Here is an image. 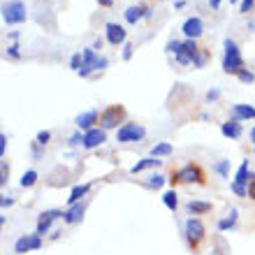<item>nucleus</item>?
I'll return each instance as SVG.
<instances>
[{
	"mask_svg": "<svg viewBox=\"0 0 255 255\" xmlns=\"http://www.w3.org/2000/svg\"><path fill=\"white\" fill-rule=\"evenodd\" d=\"M209 5H211V9H218V7H221V0H209Z\"/></svg>",
	"mask_w": 255,
	"mask_h": 255,
	"instance_id": "42",
	"label": "nucleus"
},
{
	"mask_svg": "<svg viewBox=\"0 0 255 255\" xmlns=\"http://www.w3.org/2000/svg\"><path fill=\"white\" fill-rule=\"evenodd\" d=\"M218 95H221V91H216L214 88V91H209L207 93V100H218Z\"/></svg>",
	"mask_w": 255,
	"mask_h": 255,
	"instance_id": "38",
	"label": "nucleus"
},
{
	"mask_svg": "<svg viewBox=\"0 0 255 255\" xmlns=\"http://www.w3.org/2000/svg\"><path fill=\"white\" fill-rule=\"evenodd\" d=\"M183 49H186L190 56H197V54H200V51H197V42H195V40H186V42H183Z\"/></svg>",
	"mask_w": 255,
	"mask_h": 255,
	"instance_id": "29",
	"label": "nucleus"
},
{
	"mask_svg": "<svg viewBox=\"0 0 255 255\" xmlns=\"http://www.w3.org/2000/svg\"><path fill=\"white\" fill-rule=\"evenodd\" d=\"M249 137H251V141H253V146H255V128H253V130H251V134H249Z\"/></svg>",
	"mask_w": 255,
	"mask_h": 255,
	"instance_id": "46",
	"label": "nucleus"
},
{
	"mask_svg": "<svg viewBox=\"0 0 255 255\" xmlns=\"http://www.w3.org/2000/svg\"><path fill=\"white\" fill-rule=\"evenodd\" d=\"M172 183H204V172L200 169V165H186L174 172Z\"/></svg>",
	"mask_w": 255,
	"mask_h": 255,
	"instance_id": "5",
	"label": "nucleus"
},
{
	"mask_svg": "<svg viewBox=\"0 0 255 255\" xmlns=\"http://www.w3.org/2000/svg\"><path fill=\"white\" fill-rule=\"evenodd\" d=\"M167 51L169 54H174V56H179L183 51V42H179V40H169L167 42Z\"/></svg>",
	"mask_w": 255,
	"mask_h": 255,
	"instance_id": "27",
	"label": "nucleus"
},
{
	"mask_svg": "<svg viewBox=\"0 0 255 255\" xmlns=\"http://www.w3.org/2000/svg\"><path fill=\"white\" fill-rule=\"evenodd\" d=\"M98 2H100L102 7H109V5H112V2H114V0H98Z\"/></svg>",
	"mask_w": 255,
	"mask_h": 255,
	"instance_id": "44",
	"label": "nucleus"
},
{
	"mask_svg": "<svg viewBox=\"0 0 255 255\" xmlns=\"http://www.w3.org/2000/svg\"><path fill=\"white\" fill-rule=\"evenodd\" d=\"M237 77H239V81H244V84H251V81L255 79L253 72H249V70H242V72L237 74Z\"/></svg>",
	"mask_w": 255,
	"mask_h": 255,
	"instance_id": "30",
	"label": "nucleus"
},
{
	"mask_svg": "<svg viewBox=\"0 0 255 255\" xmlns=\"http://www.w3.org/2000/svg\"><path fill=\"white\" fill-rule=\"evenodd\" d=\"M88 193V183H81V186H74L72 193H70V197H67V202L70 204H77V202H81V197Z\"/></svg>",
	"mask_w": 255,
	"mask_h": 255,
	"instance_id": "20",
	"label": "nucleus"
},
{
	"mask_svg": "<svg viewBox=\"0 0 255 255\" xmlns=\"http://www.w3.org/2000/svg\"><path fill=\"white\" fill-rule=\"evenodd\" d=\"M162 202H165V207L172 209V211H176V207H179V197H176L174 190H167V193L162 195Z\"/></svg>",
	"mask_w": 255,
	"mask_h": 255,
	"instance_id": "22",
	"label": "nucleus"
},
{
	"mask_svg": "<svg viewBox=\"0 0 255 255\" xmlns=\"http://www.w3.org/2000/svg\"><path fill=\"white\" fill-rule=\"evenodd\" d=\"M253 2H255V0H244V2H242V7H239V12H244V14H246V12H249V9H251V7H253Z\"/></svg>",
	"mask_w": 255,
	"mask_h": 255,
	"instance_id": "36",
	"label": "nucleus"
},
{
	"mask_svg": "<svg viewBox=\"0 0 255 255\" xmlns=\"http://www.w3.org/2000/svg\"><path fill=\"white\" fill-rule=\"evenodd\" d=\"M146 137V130L139 123H123L119 130H116V141L128 144V141H141Z\"/></svg>",
	"mask_w": 255,
	"mask_h": 255,
	"instance_id": "4",
	"label": "nucleus"
},
{
	"mask_svg": "<svg viewBox=\"0 0 255 255\" xmlns=\"http://www.w3.org/2000/svg\"><path fill=\"white\" fill-rule=\"evenodd\" d=\"M7 54L12 56V58H19L21 51H19V44H12V47H7Z\"/></svg>",
	"mask_w": 255,
	"mask_h": 255,
	"instance_id": "35",
	"label": "nucleus"
},
{
	"mask_svg": "<svg viewBox=\"0 0 255 255\" xmlns=\"http://www.w3.org/2000/svg\"><path fill=\"white\" fill-rule=\"evenodd\" d=\"M151 155H153V158H162V155H172V144H158V146L151 148Z\"/></svg>",
	"mask_w": 255,
	"mask_h": 255,
	"instance_id": "23",
	"label": "nucleus"
},
{
	"mask_svg": "<svg viewBox=\"0 0 255 255\" xmlns=\"http://www.w3.org/2000/svg\"><path fill=\"white\" fill-rule=\"evenodd\" d=\"M12 204H14L12 197H2V207H12Z\"/></svg>",
	"mask_w": 255,
	"mask_h": 255,
	"instance_id": "41",
	"label": "nucleus"
},
{
	"mask_svg": "<svg viewBox=\"0 0 255 255\" xmlns=\"http://www.w3.org/2000/svg\"><path fill=\"white\" fill-rule=\"evenodd\" d=\"M105 141H107V130H102V128H93L84 134V148H98Z\"/></svg>",
	"mask_w": 255,
	"mask_h": 255,
	"instance_id": "10",
	"label": "nucleus"
},
{
	"mask_svg": "<svg viewBox=\"0 0 255 255\" xmlns=\"http://www.w3.org/2000/svg\"><path fill=\"white\" fill-rule=\"evenodd\" d=\"M225 47V56H223V70L228 74H239L244 70V61H242V54H239V47H237L235 40H225L223 42Z\"/></svg>",
	"mask_w": 255,
	"mask_h": 255,
	"instance_id": "1",
	"label": "nucleus"
},
{
	"mask_svg": "<svg viewBox=\"0 0 255 255\" xmlns=\"http://www.w3.org/2000/svg\"><path fill=\"white\" fill-rule=\"evenodd\" d=\"M230 2H237V0H230Z\"/></svg>",
	"mask_w": 255,
	"mask_h": 255,
	"instance_id": "47",
	"label": "nucleus"
},
{
	"mask_svg": "<svg viewBox=\"0 0 255 255\" xmlns=\"http://www.w3.org/2000/svg\"><path fill=\"white\" fill-rule=\"evenodd\" d=\"M232 116H235L237 121L255 119V107H251V105H232Z\"/></svg>",
	"mask_w": 255,
	"mask_h": 255,
	"instance_id": "18",
	"label": "nucleus"
},
{
	"mask_svg": "<svg viewBox=\"0 0 255 255\" xmlns=\"http://www.w3.org/2000/svg\"><path fill=\"white\" fill-rule=\"evenodd\" d=\"M98 121V112H95V109H91V112H84V114H79L77 116V128H79V130H93V123Z\"/></svg>",
	"mask_w": 255,
	"mask_h": 255,
	"instance_id": "14",
	"label": "nucleus"
},
{
	"mask_svg": "<svg viewBox=\"0 0 255 255\" xmlns=\"http://www.w3.org/2000/svg\"><path fill=\"white\" fill-rule=\"evenodd\" d=\"M61 216H65V211H58V209L44 211V214L40 216V221H37V235H47L49 228H51V223H54L56 218H61Z\"/></svg>",
	"mask_w": 255,
	"mask_h": 255,
	"instance_id": "12",
	"label": "nucleus"
},
{
	"mask_svg": "<svg viewBox=\"0 0 255 255\" xmlns=\"http://www.w3.org/2000/svg\"><path fill=\"white\" fill-rule=\"evenodd\" d=\"M5 144H7V137L0 134V155H5Z\"/></svg>",
	"mask_w": 255,
	"mask_h": 255,
	"instance_id": "39",
	"label": "nucleus"
},
{
	"mask_svg": "<svg viewBox=\"0 0 255 255\" xmlns=\"http://www.w3.org/2000/svg\"><path fill=\"white\" fill-rule=\"evenodd\" d=\"M237 223V209H232L230 211L228 218H223V221H218V230H228V228H235Z\"/></svg>",
	"mask_w": 255,
	"mask_h": 255,
	"instance_id": "24",
	"label": "nucleus"
},
{
	"mask_svg": "<svg viewBox=\"0 0 255 255\" xmlns=\"http://www.w3.org/2000/svg\"><path fill=\"white\" fill-rule=\"evenodd\" d=\"M49 139H51V132H47V130L37 134V144H40V146H44V144H47Z\"/></svg>",
	"mask_w": 255,
	"mask_h": 255,
	"instance_id": "33",
	"label": "nucleus"
},
{
	"mask_svg": "<svg viewBox=\"0 0 255 255\" xmlns=\"http://www.w3.org/2000/svg\"><path fill=\"white\" fill-rule=\"evenodd\" d=\"M221 132L225 134V137H230V139H239V137H242V123L237 121V119H232V121L223 123Z\"/></svg>",
	"mask_w": 255,
	"mask_h": 255,
	"instance_id": "15",
	"label": "nucleus"
},
{
	"mask_svg": "<svg viewBox=\"0 0 255 255\" xmlns=\"http://www.w3.org/2000/svg\"><path fill=\"white\" fill-rule=\"evenodd\" d=\"M204 61H207V56H204V54H197V56H195V61H193V65L202 67V65H204Z\"/></svg>",
	"mask_w": 255,
	"mask_h": 255,
	"instance_id": "37",
	"label": "nucleus"
},
{
	"mask_svg": "<svg viewBox=\"0 0 255 255\" xmlns=\"http://www.w3.org/2000/svg\"><path fill=\"white\" fill-rule=\"evenodd\" d=\"M160 162H162V160H158V158H153V155H151V158H144V160H139V162H137V165H134L132 169H130V172H132V174H139V172H144V169L158 167Z\"/></svg>",
	"mask_w": 255,
	"mask_h": 255,
	"instance_id": "19",
	"label": "nucleus"
},
{
	"mask_svg": "<svg viewBox=\"0 0 255 255\" xmlns=\"http://www.w3.org/2000/svg\"><path fill=\"white\" fill-rule=\"evenodd\" d=\"M81 56H84V65H81V70H79L81 77H88L93 70H105V67H107V58L100 54H95V49H84Z\"/></svg>",
	"mask_w": 255,
	"mask_h": 255,
	"instance_id": "3",
	"label": "nucleus"
},
{
	"mask_svg": "<svg viewBox=\"0 0 255 255\" xmlns=\"http://www.w3.org/2000/svg\"><path fill=\"white\" fill-rule=\"evenodd\" d=\"M176 9H183V7H186V0H176Z\"/></svg>",
	"mask_w": 255,
	"mask_h": 255,
	"instance_id": "43",
	"label": "nucleus"
},
{
	"mask_svg": "<svg viewBox=\"0 0 255 255\" xmlns=\"http://www.w3.org/2000/svg\"><path fill=\"white\" fill-rule=\"evenodd\" d=\"M42 246V235H23L21 239H16L14 244V251L16 253H28V251H37Z\"/></svg>",
	"mask_w": 255,
	"mask_h": 255,
	"instance_id": "9",
	"label": "nucleus"
},
{
	"mask_svg": "<svg viewBox=\"0 0 255 255\" xmlns=\"http://www.w3.org/2000/svg\"><path fill=\"white\" fill-rule=\"evenodd\" d=\"M183 35L188 37V40H197L202 33H204V23H202L200 16H190V19L183 21Z\"/></svg>",
	"mask_w": 255,
	"mask_h": 255,
	"instance_id": "11",
	"label": "nucleus"
},
{
	"mask_svg": "<svg viewBox=\"0 0 255 255\" xmlns=\"http://www.w3.org/2000/svg\"><path fill=\"white\" fill-rule=\"evenodd\" d=\"M246 183H249V160H244L242 165H239V169H237V176H235V181H232V190H235L239 197H244V195H249Z\"/></svg>",
	"mask_w": 255,
	"mask_h": 255,
	"instance_id": "8",
	"label": "nucleus"
},
{
	"mask_svg": "<svg viewBox=\"0 0 255 255\" xmlns=\"http://www.w3.org/2000/svg\"><path fill=\"white\" fill-rule=\"evenodd\" d=\"M132 44H130V42H126V44H123V61H130V58H132Z\"/></svg>",
	"mask_w": 255,
	"mask_h": 255,
	"instance_id": "31",
	"label": "nucleus"
},
{
	"mask_svg": "<svg viewBox=\"0 0 255 255\" xmlns=\"http://www.w3.org/2000/svg\"><path fill=\"white\" fill-rule=\"evenodd\" d=\"M35 181H37V172H26V174L21 176V188H30V186H35Z\"/></svg>",
	"mask_w": 255,
	"mask_h": 255,
	"instance_id": "25",
	"label": "nucleus"
},
{
	"mask_svg": "<svg viewBox=\"0 0 255 255\" xmlns=\"http://www.w3.org/2000/svg\"><path fill=\"white\" fill-rule=\"evenodd\" d=\"M81 218H84V204L81 202H77V204H70V209L65 211V216H63V221L65 223H79Z\"/></svg>",
	"mask_w": 255,
	"mask_h": 255,
	"instance_id": "16",
	"label": "nucleus"
},
{
	"mask_svg": "<svg viewBox=\"0 0 255 255\" xmlns=\"http://www.w3.org/2000/svg\"><path fill=\"white\" fill-rule=\"evenodd\" d=\"M93 49H102V40H100V37H98V40H95V44H93Z\"/></svg>",
	"mask_w": 255,
	"mask_h": 255,
	"instance_id": "45",
	"label": "nucleus"
},
{
	"mask_svg": "<svg viewBox=\"0 0 255 255\" xmlns=\"http://www.w3.org/2000/svg\"><path fill=\"white\" fill-rule=\"evenodd\" d=\"M249 197H253V200H255V179L249 183Z\"/></svg>",
	"mask_w": 255,
	"mask_h": 255,
	"instance_id": "40",
	"label": "nucleus"
},
{
	"mask_svg": "<svg viewBox=\"0 0 255 255\" xmlns=\"http://www.w3.org/2000/svg\"><path fill=\"white\" fill-rule=\"evenodd\" d=\"M123 116H126V112H123L121 105H109L107 109H102V112H100V126H102V130L116 128Z\"/></svg>",
	"mask_w": 255,
	"mask_h": 255,
	"instance_id": "6",
	"label": "nucleus"
},
{
	"mask_svg": "<svg viewBox=\"0 0 255 255\" xmlns=\"http://www.w3.org/2000/svg\"><path fill=\"white\" fill-rule=\"evenodd\" d=\"M165 181H167V179H165L162 174H151L146 179V186H148V188H162V183H165Z\"/></svg>",
	"mask_w": 255,
	"mask_h": 255,
	"instance_id": "26",
	"label": "nucleus"
},
{
	"mask_svg": "<svg viewBox=\"0 0 255 255\" xmlns=\"http://www.w3.org/2000/svg\"><path fill=\"white\" fill-rule=\"evenodd\" d=\"M148 12H151V9H146V7L134 5V7H128V9H126V14H123V16H126V21H128V23H137V21H139L141 16H148Z\"/></svg>",
	"mask_w": 255,
	"mask_h": 255,
	"instance_id": "17",
	"label": "nucleus"
},
{
	"mask_svg": "<svg viewBox=\"0 0 255 255\" xmlns=\"http://www.w3.org/2000/svg\"><path fill=\"white\" fill-rule=\"evenodd\" d=\"M81 65H84V56H81V54H74L72 58H70V67L79 72V70H81Z\"/></svg>",
	"mask_w": 255,
	"mask_h": 255,
	"instance_id": "28",
	"label": "nucleus"
},
{
	"mask_svg": "<svg viewBox=\"0 0 255 255\" xmlns=\"http://www.w3.org/2000/svg\"><path fill=\"white\" fill-rule=\"evenodd\" d=\"M188 211L193 216L207 214V211H211V204H209V202H188Z\"/></svg>",
	"mask_w": 255,
	"mask_h": 255,
	"instance_id": "21",
	"label": "nucleus"
},
{
	"mask_svg": "<svg viewBox=\"0 0 255 255\" xmlns=\"http://www.w3.org/2000/svg\"><path fill=\"white\" fill-rule=\"evenodd\" d=\"M67 144L70 146H77V144H84V137H81V132H74L70 139H67Z\"/></svg>",
	"mask_w": 255,
	"mask_h": 255,
	"instance_id": "32",
	"label": "nucleus"
},
{
	"mask_svg": "<svg viewBox=\"0 0 255 255\" xmlns=\"http://www.w3.org/2000/svg\"><path fill=\"white\" fill-rule=\"evenodd\" d=\"M26 16H28L26 5L21 0H7L2 5V21L7 26H19V23L26 21Z\"/></svg>",
	"mask_w": 255,
	"mask_h": 255,
	"instance_id": "2",
	"label": "nucleus"
},
{
	"mask_svg": "<svg viewBox=\"0 0 255 255\" xmlns=\"http://www.w3.org/2000/svg\"><path fill=\"white\" fill-rule=\"evenodd\" d=\"M186 239H188L190 249H197L200 242L204 239V225L200 218H188L186 221Z\"/></svg>",
	"mask_w": 255,
	"mask_h": 255,
	"instance_id": "7",
	"label": "nucleus"
},
{
	"mask_svg": "<svg viewBox=\"0 0 255 255\" xmlns=\"http://www.w3.org/2000/svg\"><path fill=\"white\" fill-rule=\"evenodd\" d=\"M107 42L109 44H114V47H119V44H126V30H123L119 23H107Z\"/></svg>",
	"mask_w": 255,
	"mask_h": 255,
	"instance_id": "13",
	"label": "nucleus"
},
{
	"mask_svg": "<svg viewBox=\"0 0 255 255\" xmlns=\"http://www.w3.org/2000/svg\"><path fill=\"white\" fill-rule=\"evenodd\" d=\"M228 165H230V160H223V162H218V165H216V172H218V174H228Z\"/></svg>",
	"mask_w": 255,
	"mask_h": 255,
	"instance_id": "34",
	"label": "nucleus"
}]
</instances>
